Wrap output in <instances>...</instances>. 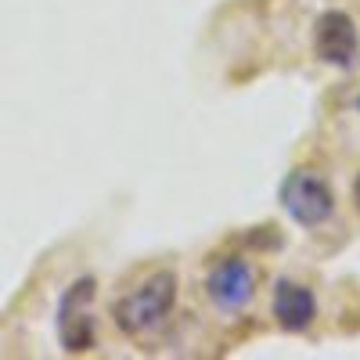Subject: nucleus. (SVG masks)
I'll return each instance as SVG.
<instances>
[{
    "instance_id": "nucleus-4",
    "label": "nucleus",
    "mask_w": 360,
    "mask_h": 360,
    "mask_svg": "<svg viewBox=\"0 0 360 360\" xmlns=\"http://www.w3.org/2000/svg\"><path fill=\"white\" fill-rule=\"evenodd\" d=\"M90 303H94V281L79 278L69 285V292L58 303V339H62L65 353H86L94 346V317H90Z\"/></svg>"
},
{
    "instance_id": "nucleus-3",
    "label": "nucleus",
    "mask_w": 360,
    "mask_h": 360,
    "mask_svg": "<svg viewBox=\"0 0 360 360\" xmlns=\"http://www.w3.org/2000/svg\"><path fill=\"white\" fill-rule=\"evenodd\" d=\"M205 295L220 314L245 310L256 295V266L245 256H227L213 263L205 274Z\"/></svg>"
},
{
    "instance_id": "nucleus-6",
    "label": "nucleus",
    "mask_w": 360,
    "mask_h": 360,
    "mask_svg": "<svg viewBox=\"0 0 360 360\" xmlns=\"http://www.w3.org/2000/svg\"><path fill=\"white\" fill-rule=\"evenodd\" d=\"M274 321L285 328V332H307V328L317 321V295L314 288L299 285L292 278H281L274 285Z\"/></svg>"
},
{
    "instance_id": "nucleus-5",
    "label": "nucleus",
    "mask_w": 360,
    "mask_h": 360,
    "mask_svg": "<svg viewBox=\"0 0 360 360\" xmlns=\"http://www.w3.org/2000/svg\"><path fill=\"white\" fill-rule=\"evenodd\" d=\"M314 51L324 65H335V69H349L356 65V58H360V33H356V22L332 8V11H324L314 25Z\"/></svg>"
},
{
    "instance_id": "nucleus-2",
    "label": "nucleus",
    "mask_w": 360,
    "mask_h": 360,
    "mask_svg": "<svg viewBox=\"0 0 360 360\" xmlns=\"http://www.w3.org/2000/svg\"><path fill=\"white\" fill-rule=\"evenodd\" d=\"M281 209L299 224V227H321L335 213V191L328 188V180L310 173V169H292L281 188H278Z\"/></svg>"
},
{
    "instance_id": "nucleus-7",
    "label": "nucleus",
    "mask_w": 360,
    "mask_h": 360,
    "mask_svg": "<svg viewBox=\"0 0 360 360\" xmlns=\"http://www.w3.org/2000/svg\"><path fill=\"white\" fill-rule=\"evenodd\" d=\"M353 198H356V209H360V176H356V184H353Z\"/></svg>"
},
{
    "instance_id": "nucleus-1",
    "label": "nucleus",
    "mask_w": 360,
    "mask_h": 360,
    "mask_svg": "<svg viewBox=\"0 0 360 360\" xmlns=\"http://www.w3.org/2000/svg\"><path fill=\"white\" fill-rule=\"evenodd\" d=\"M176 307V274L173 270H155L152 278H144L137 288L119 295L112 303V321L123 335H152L155 328L166 324V317Z\"/></svg>"
}]
</instances>
